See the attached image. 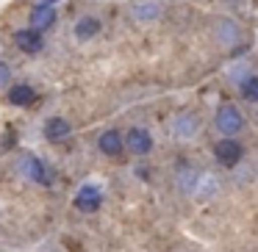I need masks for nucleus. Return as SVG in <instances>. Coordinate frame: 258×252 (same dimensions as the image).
Instances as JSON below:
<instances>
[{"instance_id":"nucleus-1","label":"nucleus","mask_w":258,"mask_h":252,"mask_svg":"<svg viewBox=\"0 0 258 252\" xmlns=\"http://www.w3.org/2000/svg\"><path fill=\"white\" fill-rule=\"evenodd\" d=\"M241 125H244V119H241V114L236 111L233 106H222L217 111V128H219V133L236 136L241 130Z\"/></svg>"},{"instance_id":"nucleus-2","label":"nucleus","mask_w":258,"mask_h":252,"mask_svg":"<svg viewBox=\"0 0 258 252\" xmlns=\"http://www.w3.org/2000/svg\"><path fill=\"white\" fill-rule=\"evenodd\" d=\"M214 155H217L219 163H225V166H236L239 158H241V144L228 136V139H222L217 147H214Z\"/></svg>"},{"instance_id":"nucleus-3","label":"nucleus","mask_w":258,"mask_h":252,"mask_svg":"<svg viewBox=\"0 0 258 252\" xmlns=\"http://www.w3.org/2000/svg\"><path fill=\"white\" fill-rule=\"evenodd\" d=\"M125 144H128V150L134 152V155H147L150 147H153V139H150L147 130L134 128V130H128V136H125Z\"/></svg>"},{"instance_id":"nucleus-4","label":"nucleus","mask_w":258,"mask_h":252,"mask_svg":"<svg viewBox=\"0 0 258 252\" xmlns=\"http://www.w3.org/2000/svg\"><path fill=\"white\" fill-rule=\"evenodd\" d=\"M75 208L84 213H95L100 208V191L95 186H84V189L75 194Z\"/></svg>"},{"instance_id":"nucleus-5","label":"nucleus","mask_w":258,"mask_h":252,"mask_svg":"<svg viewBox=\"0 0 258 252\" xmlns=\"http://www.w3.org/2000/svg\"><path fill=\"white\" fill-rule=\"evenodd\" d=\"M14 42H17V47H20V50H25V53H39L42 47H45V42H42V34H39L36 28L17 31Z\"/></svg>"},{"instance_id":"nucleus-6","label":"nucleus","mask_w":258,"mask_h":252,"mask_svg":"<svg viewBox=\"0 0 258 252\" xmlns=\"http://www.w3.org/2000/svg\"><path fill=\"white\" fill-rule=\"evenodd\" d=\"M53 23H56V12H53V6H47V3H39V6L31 12V25H34L36 31L50 28Z\"/></svg>"},{"instance_id":"nucleus-7","label":"nucleus","mask_w":258,"mask_h":252,"mask_svg":"<svg viewBox=\"0 0 258 252\" xmlns=\"http://www.w3.org/2000/svg\"><path fill=\"white\" fill-rule=\"evenodd\" d=\"M23 175L31 180H36V183H50V180H47V169L42 166V161L36 155L23 158Z\"/></svg>"},{"instance_id":"nucleus-8","label":"nucleus","mask_w":258,"mask_h":252,"mask_svg":"<svg viewBox=\"0 0 258 252\" xmlns=\"http://www.w3.org/2000/svg\"><path fill=\"white\" fill-rule=\"evenodd\" d=\"M97 144H100V150L106 152V155H119V152H122V136L117 133V130H106V133L100 136V141H97Z\"/></svg>"},{"instance_id":"nucleus-9","label":"nucleus","mask_w":258,"mask_h":252,"mask_svg":"<svg viewBox=\"0 0 258 252\" xmlns=\"http://www.w3.org/2000/svg\"><path fill=\"white\" fill-rule=\"evenodd\" d=\"M45 136L47 139H67L70 136V122L61 117H53L45 122Z\"/></svg>"},{"instance_id":"nucleus-10","label":"nucleus","mask_w":258,"mask_h":252,"mask_svg":"<svg viewBox=\"0 0 258 252\" xmlns=\"http://www.w3.org/2000/svg\"><path fill=\"white\" fill-rule=\"evenodd\" d=\"M31 100H34V89H31V86L20 83V86H12V89H9V103H12V106H28Z\"/></svg>"},{"instance_id":"nucleus-11","label":"nucleus","mask_w":258,"mask_h":252,"mask_svg":"<svg viewBox=\"0 0 258 252\" xmlns=\"http://www.w3.org/2000/svg\"><path fill=\"white\" fill-rule=\"evenodd\" d=\"M97 31H100V23H97L95 17H84L75 25V36H78V39H92V36H97Z\"/></svg>"},{"instance_id":"nucleus-12","label":"nucleus","mask_w":258,"mask_h":252,"mask_svg":"<svg viewBox=\"0 0 258 252\" xmlns=\"http://www.w3.org/2000/svg\"><path fill=\"white\" fill-rule=\"evenodd\" d=\"M241 95H244V100L258 103V75H250V78L241 83Z\"/></svg>"}]
</instances>
